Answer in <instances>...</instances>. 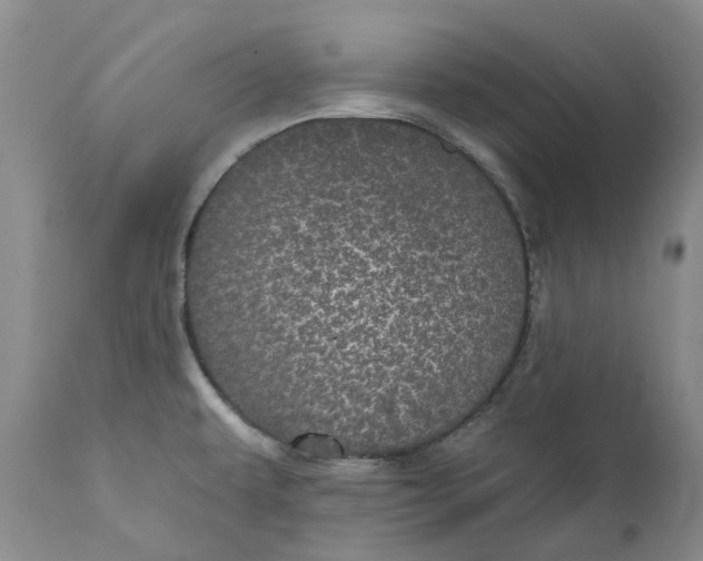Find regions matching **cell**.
<instances>
[{"mask_svg":"<svg viewBox=\"0 0 703 561\" xmlns=\"http://www.w3.org/2000/svg\"><path fill=\"white\" fill-rule=\"evenodd\" d=\"M529 307L504 193L403 119L324 117L261 139L185 243V328L220 398L270 439L355 457L417 451L475 415Z\"/></svg>","mask_w":703,"mask_h":561,"instance_id":"6da1fadb","label":"cell"}]
</instances>
